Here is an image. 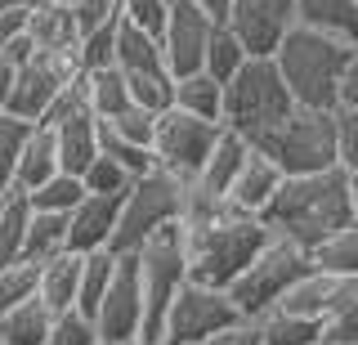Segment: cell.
<instances>
[{"mask_svg":"<svg viewBox=\"0 0 358 345\" xmlns=\"http://www.w3.org/2000/svg\"><path fill=\"white\" fill-rule=\"evenodd\" d=\"M291 113H296V99L273 59H246V68L224 85V130L242 135L246 143H260Z\"/></svg>","mask_w":358,"mask_h":345,"instance_id":"277c9868","label":"cell"},{"mask_svg":"<svg viewBox=\"0 0 358 345\" xmlns=\"http://www.w3.org/2000/svg\"><path fill=\"white\" fill-rule=\"evenodd\" d=\"M139 278H143V341H162L166 314L175 296L188 287V242H184V220L152 233L139 251Z\"/></svg>","mask_w":358,"mask_h":345,"instance_id":"5b68a950","label":"cell"},{"mask_svg":"<svg viewBox=\"0 0 358 345\" xmlns=\"http://www.w3.org/2000/svg\"><path fill=\"white\" fill-rule=\"evenodd\" d=\"M255 328H260V345H322V323L287 309H268L255 318Z\"/></svg>","mask_w":358,"mask_h":345,"instance_id":"4316f807","label":"cell"},{"mask_svg":"<svg viewBox=\"0 0 358 345\" xmlns=\"http://www.w3.org/2000/svg\"><path fill=\"white\" fill-rule=\"evenodd\" d=\"M188 206V184L175 180L166 171H152L143 180L130 184V193L121 197V220H117V238H112V255H130L139 251L152 233H162L166 225H179Z\"/></svg>","mask_w":358,"mask_h":345,"instance_id":"8992f818","label":"cell"},{"mask_svg":"<svg viewBox=\"0 0 358 345\" xmlns=\"http://www.w3.org/2000/svg\"><path fill=\"white\" fill-rule=\"evenodd\" d=\"M45 126V121H41ZM54 139H59V162H63V171L67 175H81L90 171V166L99 162V117L90 113V108H72L67 117L54 121Z\"/></svg>","mask_w":358,"mask_h":345,"instance_id":"9a60e30c","label":"cell"},{"mask_svg":"<svg viewBox=\"0 0 358 345\" xmlns=\"http://www.w3.org/2000/svg\"><path fill=\"white\" fill-rule=\"evenodd\" d=\"M331 121H336V166L358 171V113L354 108H331Z\"/></svg>","mask_w":358,"mask_h":345,"instance_id":"7bdbcfd3","label":"cell"},{"mask_svg":"<svg viewBox=\"0 0 358 345\" xmlns=\"http://www.w3.org/2000/svg\"><path fill=\"white\" fill-rule=\"evenodd\" d=\"M27 121L0 113V197L14 193L18 184V157H22V143H27Z\"/></svg>","mask_w":358,"mask_h":345,"instance_id":"8d00e7d4","label":"cell"},{"mask_svg":"<svg viewBox=\"0 0 358 345\" xmlns=\"http://www.w3.org/2000/svg\"><path fill=\"white\" fill-rule=\"evenodd\" d=\"M336 287H341V278H331V274H322V269H309V274L282 296V305H278V309L322 323V318H327V309H331V300H336Z\"/></svg>","mask_w":358,"mask_h":345,"instance_id":"484cf974","label":"cell"},{"mask_svg":"<svg viewBox=\"0 0 358 345\" xmlns=\"http://www.w3.org/2000/svg\"><path fill=\"white\" fill-rule=\"evenodd\" d=\"M67 251V216H45L31 211V229H27V260H54Z\"/></svg>","mask_w":358,"mask_h":345,"instance_id":"e575fe53","label":"cell"},{"mask_svg":"<svg viewBox=\"0 0 358 345\" xmlns=\"http://www.w3.org/2000/svg\"><path fill=\"white\" fill-rule=\"evenodd\" d=\"M27 229H31V197L14 188L0 197V265H14L27 255Z\"/></svg>","mask_w":358,"mask_h":345,"instance_id":"cb8c5ba5","label":"cell"},{"mask_svg":"<svg viewBox=\"0 0 358 345\" xmlns=\"http://www.w3.org/2000/svg\"><path fill=\"white\" fill-rule=\"evenodd\" d=\"M126 81H130L134 108H143V113H152V117H162V113H171V108H175V76L166 72V68L134 72V76H126Z\"/></svg>","mask_w":358,"mask_h":345,"instance_id":"d6a6232c","label":"cell"},{"mask_svg":"<svg viewBox=\"0 0 358 345\" xmlns=\"http://www.w3.org/2000/svg\"><path fill=\"white\" fill-rule=\"evenodd\" d=\"M18 5V0H0V14H5V9H14Z\"/></svg>","mask_w":358,"mask_h":345,"instance_id":"816d5d0a","label":"cell"},{"mask_svg":"<svg viewBox=\"0 0 358 345\" xmlns=\"http://www.w3.org/2000/svg\"><path fill=\"white\" fill-rule=\"evenodd\" d=\"M99 341L103 345H126L143 341V278H139V255H117V274L94 314Z\"/></svg>","mask_w":358,"mask_h":345,"instance_id":"7c38bea8","label":"cell"},{"mask_svg":"<svg viewBox=\"0 0 358 345\" xmlns=\"http://www.w3.org/2000/svg\"><path fill=\"white\" fill-rule=\"evenodd\" d=\"M322 341L327 345H358V278H341L336 300L322 318Z\"/></svg>","mask_w":358,"mask_h":345,"instance_id":"83f0119b","label":"cell"},{"mask_svg":"<svg viewBox=\"0 0 358 345\" xmlns=\"http://www.w3.org/2000/svg\"><path fill=\"white\" fill-rule=\"evenodd\" d=\"M117 68L126 72V76L166 68V59H162V41L148 36V31H139V27H130V23H121V31H117ZM166 72H171V68H166Z\"/></svg>","mask_w":358,"mask_h":345,"instance_id":"f1b7e54d","label":"cell"},{"mask_svg":"<svg viewBox=\"0 0 358 345\" xmlns=\"http://www.w3.org/2000/svg\"><path fill=\"white\" fill-rule=\"evenodd\" d=\"M264 225L273 238H287L296 247L313 251L318 242H327L336 229L354 225V211H350V175L341 166L318 175H296L278 188V197L264 211Z\"/></svg>","mask_w":358,"mask_h":345,"instance_id":"7a4b0ae2","label":"cell"},{"mask_svg":"<svg viewBox=\"0 0 358 345\" xmlns=\"http://www.w3.org/2000/svg\"><path fill=\"white\" fill-rule=\"evenodd\" d=\"M296 18L300 27L327 31L358 50V0H296Z\"/></svg>","mask_w":358,"mask_h":345,"instance_id":"d6986e66","label":"cell"},{"mask_svg":"<svg viewBox=\"0 0 358 345\" xmlns=\"http://www.w3.org/2000/svg\"><path fill=\"white\" fill-rule=\"evenodd\" d=\"M117 220H121V197L108 193H85V202L67 216V251L76 255H94L112 251L117 238Z\"/></svg>","mask_w":358,"mask_h":345,"instance_id":"5bb4252c","label":"cell"},{"mask_svg":"<svg viewBox=\"0 0 358 345\" xmlns=\"http://www.w3.org/2000/svg\"><path fill=\"white\" fill-rule=\"evenodd\" d=\"M171 5H175V0H171Z\"/></svg>","mask_w":358,"mask_h":345,"instance_id":"f5cc1de1","label":"cell"},{"mask_svg":"<svg viewBox=\"0 0 358 345\" xmlns=\"http://www.w3.org/2000/svg\"><path fill=\"white\" fill-rule=\"evenodd\" d=\"M157 345H162V341H157Z\"/></svg>","mask_w":358,"mask_h":345,"instance_id":"db71d44e","label":"cell"},{"mask_svg":"<svg viewBox=\"0 0 358 345\" xmlns=\"http://www.w3.org/2000/svg\"><path fill=\"white\" fill-rule=\"evenodd\" d=\"M14 76H18V68L0 54V113H5V104H9V90H14Z\"/></svg>","mask_w":358,"mask_h":345,"instance_id":"c3c4849f","label":"cell"},{"mask_svg":"<svg viewBox=\"0 0 358 345\" xmlns=\"http://www.w3.org/2000/svg\"><path fill=\"white\" fill-rule=\"evenodd\" d=\"M27 36L36 41V50H67L81 45V27H76L72 9L54 5V0H31V27Z\"/></svg>","mask_w":358,"mask_h":345,"instance_id":"44dd1931","label":"cell"},{"mask_svg":"<svg viewBox=\"0 0 358 345\" xmlns=\"http://www.w3.org/2000/svg\"><path fill=\"white\" fill-rule=\"evenodd\" d=\"M63 171L59 162V139H54V126H31L27 143H22V157H18V184L22 193H36L41 184H50L54 175Z\"/></svg>","mask_w":358,"mask_h":345,"instance_id":"ac0fdd59","label":"cell"},{"mask_svg":"<svg viewBox=\"0 0 358 345\" xmlns=\"http://www.w3.org/2000/svg\"><path fill=\"white\" fill-rule=\"evenodd\" d=\"M220 135H224L220 121L193 117V113H184V108L162 113V117H157V135H152L157 171H166V175H175V180L193 184L197 171L206 166V157L215 153Z\"/></svg>","mask_w":358,"mask_h":345,"instance_id":"9c48e42d","label":"cell"},{"mask_svg":"<svg viewBox=\"0 0 358 345\" xmlns=\"http://www.w3.org/2000/svg\"><path fill=\"white\" fill-rule=\"evenodd\" d=\"M112 274H117V255L112 251H94V255H81V292H76V314L94 318L99 305H103L108 287H112Z\"/></svg>","mask_w":358,"mask_h":345,"instance_id":"4dcf8cb0","label":"cell"},{"mask_svg":"<svg viewBox=\"0 0 358 345\" xmlns=\"http://www.w3.org/2000/svg\"><path fill=\"white\" fill-rule=\"evenodd\" d=\"M27 197H31V211H45V216H72V211L85 202V184L76 180V175L59 171L50 184H41L36 193H27Z\"/></svg>","mask_w":358,"mask_h":345,"instance_id":"836d02e7","label":"cell"},{"mask_svg":"<svg viewBox=\"0 0 358 345\" xmlns=\"http://www.w3.org/2000/svg\"><path fill=\"white\" fill-rule=\"evenodd\" d=\"M215 27H220V18H210L201 5H193V0H175L171 5L166 31L157 41H162V59H166V68H171L175 81L206 68V50H210Z\"/></svg>","mask_w":358,"mask_h":345,"instance_id":"4fadbf2b","label":"cell"},{"mask_svg":"<svg viewBox=\"0 0 358 345\" xmlns=\"http://www.w3.org/2000/svg\"><path fill=\"white\" fill-rule=\"evenodd\" d=\"M309 269H313V255L305 247H296V242H287V238H268V247L255 255V260L242 269V278L229 287V300L238 305V314L246 323H255L260 314L282 305V296Z\"/></svg>","mask_w":358,"mask_h":345,"instance_id":"52a82bcc","label":"cell"},{"mask_svg":"<svg viewBox=\"0 0 358 345\" xmlns=\"http://www.w3.org/2000/svg\"><path fill=\"white\" fill-rule=\"evenodd\" d=\"M99 148H103V157H112V162L121 166V171H130L134 180H143V175H152V171H157L152 148H139V143L117 139L112 130H103V121H99Z\"/></svg>","mask_w":358,"mask_h":345,"instance_id":"74e56055","label":"cell"},{"mask_svg":"<svg viewBox=\"0 0 358 345\" xmlns=\"http://www.w3.org/2000/svg\"><path fill=\"white\" fill-rule=\"evenodd\" d=\"M350 175V211H354V225H358V171H345Z\"/></svg>","mask_w":358,"mask_h":345,"instance_id":"f907efd6","label":"cell"},{"mask_svg":"<svg viewBox=\"0 0 358 345\" xmlns=\"http://www.w3.org/2000/svg\"><path fill=\"white\" fill-rule=\"evenodd\" d=\"M336 108H354L358 113V59L345 68V76H341V90H336Z\"/></svg>","mask_w":358,"mask_h":345,"instance_id":"7dc6e473","label":"cell"},{"mask_svg":"<svg viewBox=\"0 0 358 345\" xmlns=\"http://www.w3.org/2000/svg\"><path fill=\"white\" fill-rule=\"evenodd\" d=\"M117 31H121V18L81 36V68L85 72H99V68H112V63H117Z\"/></svg>","mask_w":358,"mask_h":345,"instance_id":"f35d334b","label":"cell"},{"mask_svg":"<svg viewBox=\"0 0 358 345\" xmlns=\"http://www.w3.org/2000/svg\"><path fill=\"white\" fill-rule=\"evenodd\" d=\"M41 296V260H14V265H0V314L5 309L22 305V300H36Z\"/></svg>","mask_w":358,"mask_h":345,"instance_id":"1f68e13d","label":"cell"},{"mask_svg":"<svg viewBox=\"0 0 358 345\" xmlns=\"http://www.w3.org/2000/svg\"><path fill=\"white\" fill-rule=\"evenodd\" d=\"M268 225L260 216H246L229 197H206L188 188L184 206V242H188V278L229 292L242 269L268 247Z\"/></svg>","mask_w":358,"mask_h":345,"instance_id":"6da1fadb","label":"cell"},{"mask_svg":"<svg viewBox=\"0 0 358 345\" xmlns=\"http://www.w3.org/2000/svg\"><path fill=\"white\" fill-rule=\"evenodd\" d=\"M76 292H81V255L76 251H63L41 265V300L54 314H72Z\"/></svg>","mask_w":358,"mask_h":345,"instance_id":"ffe728a7","label":"cell"},{"mask_svg":"<svg viewBox=\"0 0 358 345\" xmlns=\"http://www.w3.org/2000/svg\"><path fill=\"white\" fill-rule=\"evenodd\" d=\"M85 99H90V113L99 121H112V117L126 113V108H134L130 81L117 63H112V68H99V72H85Z\"/></svg>","mask_w":358,"mask_h":345,"instance_id":"603a6c76","label":"cell"},{"mask_svg":"<svg viewBox=\"0 0 358 345\" xmlns=\"http://www.w3.org/2000/svg\"><path fill=\"white\" fill-rule=\"evenodd\" d=\"M27 27H31V0H18L14 9L0 14V45L14 41V36H27Z\"/></svg>","mask_w":358,"mask_h":345,"instance_id":"f6af8a7d","label":"cell"},{"mask_svg":"<svg viewBox=\"0 0 358 345\" xmlns=\"http://www.w3.org/2000/svg\"><path fill=\"white\" fill-rule=\"evenodd\" d=\"M103 130H112V135H117V139H126V143H139V148H152V135H157V117H152V113H143V108H126L121 117L103 121Z\"/></svg>","mask_w":358,"mask_h":345,"instance_id":"b9f144b4","label":"cell"},{"mask_svg":"<svg viewBox=\"0 0 358 345\" xmlns=\"http://www.w3.org/2000/svg\"><path fill=\"white\" fill-rule=\"evenodd\" d=\"M81 184H85V193L126 197V193H130V184H134V175H130V171H121V166L112 162V157H103V153H99V162L81 175Z\"/></svg>","mask_w":358,"mask_h":345,"instance_id":"ab89813d","label":"cell"},{"mask_svg":"<svg viewBox=\"0 0 358 345\" xmlns=\"http://www.w3.org/2000/svg\"><path fill=\"white\" fill-rule=\"evenodd\" d=\"M313 255V269L331 274V278H358V225L336 229L327 242L309 251Z\"/></svg>","mask_w":358,"mask_h":345,"instance_id":"f546056e","label":"cell"},{"mask_svg":"<svg viewBox=\"0 0 358 345\" xmlns=\"http://www.w3.org/2000/svg\"><path fill=\"white\" fill-rule=\"evenodd\" d=\"M251 148H260L264 157H273L287 180L331 171L336 166V121H331V113H322V108H296L282 126L268 130Z\"/></svg>","mask_w":358,"mask_h":345,"instance_id":"ba28073f","label":"cell"},{"mask_svg":"<svg viewBox=\"0 0 358 345\" xmlns=\"http://www.w3.org/2000/svg\"><path fill=\"white\" fill-rule=\"evenodd\" d=\"M354 59H358L354 45L327 36V31H313V27H296L282 41V50L273 54V63H278V72H282L296 108H322V113L336 108L341 76Z\"/></svg>","mask_w":358,"mask_h":345,"instance_id":"3957f363","label":"cell"},{"mask_svg":"<svg viewBox=\"0 0 358 345\" xmlns=\"http://www.w3.org/2000/svg\"><path fill=\"white\" fill-rule=\"evenodd\" d=\"M246 153H251V143H246L242 135H233V130H224L215 153L206 157V166L197 171V180L188 188H197V193H206V197H229V188H233L242 162H246Z\"/></svg>","mask_w":358,"mask_h":345,"instance_id":"e0dca14e","label":"cell"},{"mask_svg":"<svg viewBox=\"0 0 358 345\" xmlns=\"http://www.w3.org/2000/svg\"><path fill=\"white\" fill-rule=\"evenodd\" d=\"M201 345H260V328L242 318L238 328H224V332H215V337H206Z\"/></svg>","mask_w":358,"mask_h":345,"instance_id":"bcb514c9","label":"cell"},{"mask_svg":"<svg viewBox=\"0 0 358 345\" xmlns=\"http://www.w3.org/2000/svg\"><path fill=\"white\" fill-rule=\"evenodd\" d=\"M322 345H327V341H322Z\"/></svg>","mask_w":358,"mask_h":345,"instance_id":"11a10c76","label":"cell"},{"mask_svg":"<svg viewBox=\"0 0 358 345\" xmlns=\"http://www.w3.org/2000/svg\"><path fill=\"white\" fill-rule=\"evenodd\" d=\"M175 108L193 117H206V121H220L224 126V81H215L206 68L201 72H188L175 81Z\"/></svg>","mask_w":358,"mask_h":345,"instance_id":"d4e9b609","label":"cell"},{"mask_svg":"<svg viewBox=\"0 0 358 345\" xmlns=\"http://www.w3.org/2000/svg\"><path fill=\"white\" fill-rule=\"evenodd\" d=\"M193 5H201L210 18H220V23H224V14H229V0H193Z\"/></svg>","mask_w":358,"mask_h":345,"instance_id":"681fc988","label":"cell"},{"mask_svg":"<svg viewBox=\"0 0 358 345\" xmlns=\"http://www.w3.org/2000/svg\"><path fill=\"white\" fill-rule=\"evenodd\" d=\"M282 184H287V175L278 171V162L264 157L260 148H251L246 162H242V171H238V180H233V188H229V202L238 211H246V216H264Z\"/></svg>","mask_w":358,"mask_h":345,"instance_id":"2e32d148","label":"cell"},{"mask_svg":"<svg viewBox=\"0 0 358 345\" xmlns=\"http://www.w3.org/2000/svg\"><path fill=\"white\" fill-rule=\"evenodd\" d=\"M224 27L242 41L251 59H273L282 41L300 27L296 0H229Z\"/></svg>","mask_w":358,"mask_h":345,"instance_id":"8fae6325","label":"cell"},{"mask_svg":"<svg viewBox=\"0 0 358 345\" xmlns=\"http://www.w3.org/2000/svg\"><path fill=\"white\" fill-rule=\"evenodd\" d=\"M54 318H59V314H54L41 296L22 300V305H14V309L0 314V345H45Z\"/></svg>","mask_w":358,"mask_h":345,"instance_id":"7402d4cb","label":"cell"},{"mask_svg":"<svg viewBox=\"0 0 358 345\" xmlns=\"http://www.w3.org/2000/svg\"><path fill=\"white\" fill-rule=\"evenodd\" d=\"M238 323H242V314L229 300V292L188 278V287L175 296L171 314H166L162 345H201L206 337H215L224 328H238Z\"/></svg>","mask_w":358,"mask_h":345,"instance_id":"30bf717a","label":"cell"},{"mask_svg":"<svg viewBox=\"0 0 358 345\" xmlns=\"http://www.w3.org/2000/svg\"><path fill=\"white\" fill-rule=\"evenodd\" d=\"M246 59H251V54H246V45H242V41L220 23V27H215V36H210V50H206V72L215 76V81L229 85L233 76L246 68Z\"/></svg>","mask_w":358,"mask_h":345,"instance_id":"d590c367","label":"cell"},{"mask_svg":"<svg viewBox=\"0 0 358 345\" xmlns=\"http://www.w3.org/2000/svg\"><path fill=\"white\" fill-rule=\"evenodd\" d=\"M166 18H171V0H121V23L148 31V36H162Z\"/></svg>","mask_w":358,"mask_h":345,"instance_id":"60d3db41","label":"cell"},{"mask_svg":"<svg viewBox=\"0 0 358 345\" xmlns=\"http://www.w3.org/2000/svg\"><path fill=\"white\" fill-rule=\"evenodd\" d=\"M45 345H103V341H99L94 318H85V314H76V309H72V314H59V318H54Z\"/></svg>","mask_w":358,"mask_h":345,"instance_id":"ee69618b","label":"cell"}]
</instances>
